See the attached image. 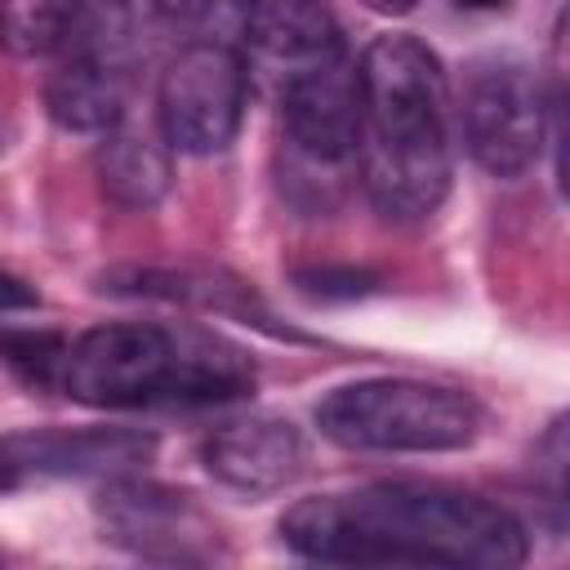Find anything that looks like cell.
I'll use <instances>...</instances> for the list:
<instances>
[{
    "label": "cell",
    "instance_id": "277c9868",
    "mask_svg": "<svg viewBox=\"0 0 570 570\" xmlns=\"http://www.w3.org/2000/svg\"><path fill=\"white\" fill-rule=\"evenodd\" d=\"M316 428L343 450L445 454L481 432V405L463 387L428 379H356L316 401Z\"/></svg>",
    "mask_w": 570,
    "mask_h": 570
},
{
    "label": "cell",
    "instance_id": "30bf717a",
    "mask_svg": "<svg viewBox=\"0 0 570 570\" xmlns=\"http://www.w3.org/2000/svg\"><path fill=\"white\" fill-rule=\"evenodd\" d=\"M245 40H249L258 67L276 76V85L347 53L343 31L325 0H258Z\"/></svg>",
    "mask_w": 570,
    "mask_h": 570
},
{
    "label": "cell",
    "instance_id": "52a82bcc",
    "mask_svg": "<svg viewBox=\"0 0 570 570\" xmlns=\"http://www.w3.org/2000/svg\"><path fill=\"white\" fill-rule=\"evenodd\" d=\"M459 129L468 156L494 178H521L534 169L548 142V98L539 89L534 67L521 58L476 62L463 89Z\"/></svg>",
    "mask_w": 570,
    "mask_h": 570
},
{
    "label": "cell",
    "instance_id": "7a4b0ae2",
    "mask_svg": "<svg viewBox=\"0 0 570 570\" xmlns=\"http://www.w3.org/2000/svg\"><path fill=\"white\" fill-rule=\"evenodd\" d=\"M356 178L392 223L436 214L450 191V89L441 58L405 31L374 36L356 58Z\"/></svg>",
    "mask_w": 570,
    "mask_h": 570
},
{
    "label": "cell",
    "instance_id": "6da1fadb",
    "mask_svg": "<svg viewBox=\"0 0 570 570\" xmlns=\"http://www.w3.org/2000/svg\"><path fill=\"white\" fill-rule=\"evenodd\" d=\"M289 552L330 566H450L512 570L525 561V525L468 490L374 481L298 499L281 517Z\"/></svg>",
    "mask_w": 570,
    "mask_h": 570
},
{
    "label": "cell",
    "instance_id": "9a60e30c",
    "mask_svg": "<svg viewBox=\"0 0 570 570\" xmlns=\"http://www.w3.org/2000/svg\"><path fill=\"white\" fill-rule=\"evenodd\" d=\"M129 285H111L125 294H142V298H174V303H196V307H214V312H240L254 321H267V307L258 303V294L223 272H129Z\"/></svg>",
    "mask_w": 570,
    "mask_h": 570
},
{
    "label": "cell",
    "instance_id": "603a6c76",
    "mask_svg": "<svg viewBox=\"0 0 570 570\" xmlns=\"http://www.w3.org/2000/svg\"><path fill=\"white\" fill-rule=\"evenodd\" d=\"M459 9H499V4H508V0H454Z\"/></svg>",
    "mask_w": 570,
    "mask_h": 570
},
{
    "label": "cell",
    "instance_id": "2e32d148",
    "mask_svg": "<svg viewBox=\"0 0 570 570\" xmlns=\"http://www.w3.org/2000/svg\"><path fill=\"white\" fill-rule=\"evenodd\" d=\"M76 0H0V45L13 58H40L62 49Z\"/></svg>",
    "mask_w": 570,
    "mask_h": 570
},
{
    "label": "cell",
    "instance_id": "e0dca14e",
    "mask_svg": "<svg viewBox=\"0 0 570 570\" xmlns=\"http://www.w3.org/2000/svg\"><path fill=\"white\" fill-rule=\"evenodd\" d=\"M67 343L58 330H36V325H9L0 321V365L13 370L31 387H58Z\"/></svg>",
    "mask_w": 570,
    "mask_h": 570
},
{
    "label": "cell",
    "instance_id": "5b68a950",
    "mask_svg": "<svg viewBox=\"0 0 570 570\" xmlns=\"http://www.w3.org/2000/svg\"><path fill=\"white\" fill-rule=\"evenodd\" d=\"M281 89V134H285V174L289 187H312L325 205L343 178L356 169V129H361V98H356V67L330 58L289 76Z\"/></svg>",
    "mask_w": 570,
    "mask_h": 570
},
{
    "label": "cell",
    "instance_id": "ac0fdd59",
    "mask_svg": "<svg viewBox=\"0 0 570 570\" xmlns=\"http://www.w3.org/2000/svg\"><path fill=\"white\" fill-rule=\"evenodd\" d=\"M187 27L196 31V40H214V45H245L249 22L258 0H178Z\"/></svg>",
    "mask_w": 570,
    "mask_h": 570
},
{
    "label": "cell",
    "instance_id": "44dd1931",
    "mask_svg": "<svg viewBox=\"0 0 570 570\" xmlns=\"http://www.w3.org/2000/svg\"><path fill=\"white\" fill-rule=\"evenodd\" d=\"M22 481H31V468H27L22 450H18V441H13V436H0V494L18 490Z\"/></svg>",
    "mask_w": 570,
    "mask_h": 570
},
{
    "label": "cell",
    "instance_id": "3957f363",
    "mask_svg": "<svg viewBox=\"0 0 570 570\" xmlns=\"http://www.w3.org/2000/svg\"><path fill=\"white\" fill-rule=\"evenodd\" d=\"M254 387V365L240 347L156 321L94 325L67 343L58 392L94 410L138 405H223Z\"/></svg>",
    "mask_w": 570,
    "mask_h": 570
},
{
    "label": "cell",
    "instance_id": "5bb4252c",
    "mask_svg": "<svg viewBox=\"0 0 570 570\" xmlns=\"http://www.w3.org/2000/svg\"><path fill=\"white\" fill-rule=\"evenodd\" d=\"M45 107L62 129L107 134L111 125L125 120V71L62 53L45 85Z\"/></svg>",
    "mask_w": 570,
    "mask_h": 570
},
{
    "label": "cell",
    "instance_id": "4fadbf2b",
    "mask_svg": "<svg viewBox=\"0 0 570 570\" xmlns=\"http://www.w3.org/2000/svg\"><path fill=\"white\" fill-rule=\"evenodd\" d=\"M94 174L98 187L111 205L120 209H151L165 200L169 183H174V165H169V142L138 129V125H111L94 151Z\"/></svg>",
    "mask_w": 570,
    "mask_h": 570
},
{
    "label": "cell",
    "instance_id": "7402d4cb",
    "mask_svg": "<svg viewBox=\"0 0 570 570\" xmlns=\"http://www.w3.org/2000/svg\"><path fill=\"white\" fill-rule=\"evenodd\" d=\"M370 9H379V13H405V9H414L419 0H365Z\"/></svg>",
    "mask_w": 570,
    "mask_h": 570
},
{
    "label": "cell",
    "instance_id": "d6986e66",
    "mask_svg": "<svg viewBox=\"0 0 570 570\" xmlns=\"http://www.w3.org/2000/svg\"><path fill=\"white\" fill-rule=\"evenodd\" d=\"M374 285H379V276L361 272V267H307V272H298V289L312 298H361Z\"/></svg>",
    "mask_w": 570,
    "mask_h": 570
},
{
    "label": "cell",
    "instance_id": "7c38bea8",
    "mask_svg": "<svg viewBox=\"0 0 570 570\" xmlns=\"http://www.w3.org/2000/svg\"><path fill=\"white\" fill-rule=\"evenodd\" d=\"M169 0H76L62 49L71 58H89L116 71H129L147 40L156 36Z\"/></svg>",
    "mask_w": 570,
    "mask_h": 570
},
{
    "label": "cell",
    "instance_id": "ffe728a7",
    "mask_svg": "<svg viewBox=\"0 0 570 570\" xmlns=\"http://www.w3.org/2000/svg\"><path fill=\"white\" fill-rule=\"evenodd\" d=\"M31 307H40L36 285H31V281H22L18 272L0 267V312H31Z\"/></svg>",
    "mask_w": 570,
    "mask_h": 570
},
{
    "label": "cell",
    "instance_id": "8992f818",
    "mask_svg": "<svg viewBox=\"0 0 570 570\" xmlns=\"http://www.w3.org/2000/svg\"><path fill=\"white\" fill-rule=\"evenodd\" d=\"M249 98V62L236 45L191 40L169 58L156 85V120L169 151L183 156H214L223 151Z\"/></svg>",
    "mask_w": 570,
    "mask_h": 570
},
{
    "label": "cell",
    "instance_id": "8fae6325",
    "mask_svg": "<svg viewBox=\"0 0 570 570\" xmlns=\"http://www.w3.org/2000/svg\"><path fill=\"white\" fill-rule=\"evenodd\" d=\"M31 481L40 476H94V472H120L142 463L156 441L129 428H45V432H18L13 436Z\"/></svg>",
    "mask_w": 570,
    "mask_h": 570
},
{
    "label": "cell",
    "instance_id": "9c48e42d",
    "mask_svg": "<svg viewBox=\"0 0 570 570\" xmlns=\"http://www.w3.org/2000/svg\"><path fill=\"white\" fill-rule=\"evenodd\" d=\"M200 463L227 490H240L249 499L276 494L303 472V436L289 419L249 414L214 428L200 445Z\"/></svg>",
    "mask_w": 570,
    "mask_h": 570
},
{
    "label": "cell",
    "instance_id": "ba28073f",
    "mask_svg": "<svg viewBox=\"0 0 570 570\" xmlns=\"http://www.w3.org/2000/svg\"><path fill=\"white\" fill-rule=\"evenodd\" d=\"M102 539L142 561H214L218 530L191 503V494L156 481H111L98 494Z\"/></svg>",
    "mask_w": 570,
    "mask_h": 570
}]
</instances>
